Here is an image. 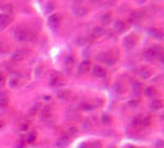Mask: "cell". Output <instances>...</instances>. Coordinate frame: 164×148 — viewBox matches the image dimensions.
<instances>
[{
    "instance_id": "cell-1",
    "label": "cell",
    "mask_w": 164,
    "mask_h": 148,
    "mask_svg": "<svg viewBox=\"0 0 164 148\" xmlns=\"http://www.w3.org/2000/svg\"><path fill=\"white\" fill-rule=\"evenodd\" d=\"M122 45H123V47L127 48V49H132V48H135V46L137 45V37H136L133 34H132V35H127V36L123 38Z\"/></svg>"
},
{
    "instance_id": "cell-2",
    "label": "cell",
    "mask_w": 164,
    "mask_h": 148,
    "mask_svg": "<svg viewBox=\"0 0 164 148\" xmlns=\"http://www.w3.org/2000/svg\"><path fill=\"white\" fill-rule=\"evenodd\" d=\"M14 38L19 42H25L27 38H28V32L24 28H19L15 31V35H14Z\"/></svg>"
},
{
    "instance_id": "cell-3",
    "label": "cell",
    "mask_w": 164,
    "mask_h": 148,
    "mask_svg": "<svg viewBox=\"0 0 164 148\" xmlns=\"http://www.w3.org/2000/svg\"><path fill=\"white\" fill-rule=\"evenodd\" d=\"M11 21L13 17L10 16V14H2L0 15V28H5L11 23Z\"/></svg>"
},
{
    "instance_id": "cell-4",
    "label": "cell",
    "mask_w": 164,
    "mask_h": 148,
    "mask_svg": "<svg viewBox=\"0 0 164 148\" xmlns=\"http://www.w3.org/2000/svg\"><path fill=\"white\" fill-rule=\"evenodd\" d=\"M63 83H64L63 77H62L59 73H56L54 75H52L51 80H49L51 86H59V85H63Z\"/></svg>"
},
{
    "instance_id": "cell-5",
    "label": "cell",
    "mask_w": 164,
    "mask_h": 148,
    "mask_svg": "<svg viewBox=\"0 0 164 148\" xmlns=\"http://www.w3.org/2000/svg\"><path fill=\"white\" fill-rule=\"evenodd\" d=\"M48 23L51 25V27H58L60 25V16L58 14H54V15H51L49 19H48Z\"/></svg>"
},
{
    "instance_id": "cell-6",
    "label": "cell",
    "mask_w": 164,
    "mask_h": 148,
    "mask_svg": "<svg viewBox=\"0 0 164 148\" xmlns=\"http://www.w3.org/2000/svg\"><path fill=\"white\" fill-rule=\"evenodd\" d=\"M93 74H94V77H96V78H104V77L106 75V72H105V69H104L101 66H95V67L93 68Z\"/></svg>"
},
{
    "instance_id": "cell-7",
    "label": "cell",
    "mask_w": 164,
    "mask_h": 148,
    "mask_svg": "<svg viewBox=\"0 0 164 148\" xmlns=\"http://www.w3.org/2000/svg\"><path fill=\"white\" fill-rule=\"evenodd\" d=\"M149 35L154 40H158V41H162L163 40V31H162V30H159V28H152V30H149Z\"/></svg>"
},
{
    "instance_id": "cell-8",
    "label": "cell",
    "mask_w": 164,
    "mask_h": 148,
    "mask_svg": "<svg viewBox=\"0 0 164 148\" xmlns=\"http://www.w3.org/2000/svg\"><path fill=\"white\" fill-rule=\"evenodd\" d=\"M151 74H152V72L148 67H141L138 69V75L141 79H148L151 77Z\"/></svg>"
},
{
    "instance_id": "cell-9",
    "label": "cell",
    "mask_w": 164,
    "mask_h": 148,
    "mask_svg": "<svg viewBox=\"0 0 164 148\" xmlns=\"http://www.w3.org/2000/svg\"><path fill=\"white\" fill-rule=\"evenodd\" d=\"M25 57H26V52H25L24 49H17V51H15L14 54H13V61L19 62V61H22Z\"/></svg>"
},
{
    "instance_id": "cell-10",
    "label": "cell",
    "mask_w": 164,
    "mask_h": 148,
    "mask_svg": "<svg viewBox=\"0 0 164 148\" xmlns=\"http://www.w3.org/2000/svg\"><path fill=\"white\" fill-rule=\"evenodd\" d=\"M114 28H115L116 32H120L121 34V32H123L125 30H126V23L123 21H121V20H117L114 23Z\"/></svg>"
},
{
    "instance_id": "cell-11",
    "label": "cell",
    "mask_w": 164,
    "mask_h": 148,
    "mask_svg": "<svg viewBox=\"0 0 164 148\" xmlns=\"http://www.w3.org/2000/svg\"><path fill=\"white\" fill-rule=\"evenodd\" d=\"M68 144H69V138H68V137H65V136L60 137V138L57 139V142H56V146L59 147V148H65Z\"/></svg>"
},
{
    "instance_id": "cell-12",
    "label": "cell",
    "mask_w": 164,
    "mask_h": 148,
    "mask_svg": "<svg viewBox=\"0 0 164 148\" xmlns=\"http://www.w3.org/2000/svg\"><path fill=\"white\" fill-rule=\"evenodd\" d=\"M89 67H90L89 61H83V62L79 64V67H78V72H79V74H85V73L89 70Z\"/></svg>"
},
{
    "instance_id": "cell-13",
    "label": "cell",
    "mask_w": 164,
    "mask_h": 148,
    "mask_svg": "<svg viewBox=\"0 0 164 148\" xmlns=\"http://www.w3.org/2000/svg\"><path fill=\"white\" fill-rule=\"evenodd\" d=\"M143 57H144V59H147V61H152V59H154L157 57V54L153 51V48H148L143 52Z\"/></svg>"
},
{
    "instance_id": "cell-14",
    "label": "cell",
    "mask_w": 164,
    "mask_h": 148,
    "mask_svg": "<svg viewBox=\"0 0 164 148\" xmlns=\"http://www.w3.org/2000/svg\"><path fill=\"white\" fill-rule=\"evenodd\" d=\"M74 15L75 16H78V17H83V16H85L86 14H88V9L86 8H83V6H77L75 9H74Z\"/></svg>"
},
{
    "instance_id": "cell-15",
    "label": "cell",
    "mask_w": 164,
    "mask_h": 148,
    "mask_svg": "<svg viewBox=\"0 0 164 148\" xmlns=\"http://www.w3.org/2000/svg\"><path fill=\"white\" fill-rule=\"evenodd\" d=\"M151 109L154 110V111H160V110L163 109V103H162V100H154V101H152Z\"/></svg>"
},
{
    "instance_id": "cell-16",
    "label": "cell",
    "mask_w": 164,
    "mask_h": 148,
    "mask_svg": "<svg viewBox=\"0 0 164 148\" xmlns=\"http://www.w3.org/2000/svg\"><path fill=\"white\" fill-rule=\"evenodd\" d=\"M143 14H144L143 11H136V13H133L132 16H131V21H135V22L140 21L143 17Z\"/></svg>"
},
{
    "instance_id": "cell-17",
    "label": "cell",
    "mask_w": 164,
    "mask_h": 148,
    "mask_svg": "<svg viewBox=\"0 0 164 148\" xmlns=\"http://www.w3.org/2000/svg\"><path fill=\"white\" fill-rule=\"evenodd\" d=\"M57 96L59 98V99H68L69 96H71V92L69 90H59L58 92V94H57Z\"/></svg>"
},
{
    "instance_id": "cell-18",
    "label": "cell",
    "mask_w": 164,
    "mask_h": 148,
    "mask_svg": "<svg viewBox=\"0 0 164 148\" xmlns=\"http://www.w3.org/2000/svg\"><path fill=\"white\" fill-rule=\"evenodd\" d=\"M151 125V117L149 116H141V127H147Z\"/></svg>"
},
{
    "instance_id": "cell-19",
    "label": "cell",
    "mask_w": 164,
    "mask_h": 148,
    "mask_svg": "<svg viewBox=\"0 0 164 148\" xmlns=\"http://www.w3.org/2000/svg\"><path fill=\"white\" fill-rule=\"evenodd\" d=\"M9 103V98L5 93H2L0 94V106H6Z\"/></svg>"
},
{
    "instance_id": "cell-20",
    "label": "cell",
    "mask_w": 164,
    "mask_h": 148,
    "mask_svg": "<svg viewBox=\"0 0 164 148\" xmlns=\"http://www.w3.org/2000/svg\"><path fill=\"white\" fill-rule=\"evenodd\" d=\"M104 32H105V30H104L103 26H96V27L94 28V31H93L94 36H103Z\"/></svg>"
},
{
    "instance_id": "cell-21",
    "label": "cell",
    "mask_w": 164,
    "mask_h": 148,
    "mask_svg": "<svg viewBox=\"0 0 164 148\" xmlns=\"http://www.w3.org/2000/svg\"><path fill=\"white\" fill-rule=\"evenodd\" d=\"M144 94H146L147 96H153V95L157 94V90H155L154 88H146V89H144Z\"/></svg>"
},
{
    "instance_id": "cell-22",
    "label": "cell",
    "mask_w": 164,
    "mask_h": 148,
    "mask_svg": "<svg viewBox=\"0 0 164 148\" xmlns=\"http://www.w3.org/2000/svg\"><path fill=\"white\" fill-rule=\"evenodd\" d=\"M122 90H123V88H122V84L121 83H115L114 84V92L115 93H117V94H121L122 93Z\"/></svg>"
},
{
    "instance_id": "cell-23",
    "label": "cell",
    "mask_w": 164,
    "mask_h": 148,
    "mask_svg": "<svg viewBox=\"0 0 164 148\" xmlns=\"http://www.w3.org/2000/svg\"><path fill=\"white\" fill-rule=\"evenodd\" d=\"M19 84H20V79L19 78H11L10 80H9V85L11 86V88H16V86H19Z\"/></svg>"
},
{
    "instance_id": "cell-24",
    "label": "cell",
    "mask_w": 164,
    "mask_h": 148,
    "mask_svg": "<svg viewBox=\"0 0 164 148\" xmlns=\"http://www.w3.org/2000/svg\"><path fill=\"white\" fill-rule=\"evenodd\" d=\"M132 126L136 127V128H140L141 127V116H137L132 120Z\"/></svg>"
},
{
    "instance_id": "cell-25",
    "label": "cell",
    "mask_w": 164,
    "mask_h": 148,
    "mask_svg": "<svg viewBox=\"0 0 164 148\" xmlns=\"http://www.w3.org/2000/svg\"><path fill=\"white\" fill-rule=\"evenodd\" d=\"M110 19H111L110 14H104L100 20H101V23H103V25H108V23L110 22Z\"/></svg>"
},
{
    "instance_id": "cell-26",
    "label": "cell",
    "mask_w": 164,
    "mask_h": 148,
    "mask_svg": "<svg viewBox=\"0 0 164 148\" xmlns=\"http://www.w3.org/2000/svg\"><path fill=\"white\" fill-rule=\"evenodd\" d=\"M53 9H54V4L51 2V3H47L46 4V8H45V13L46 14H49L51 11H53Z\"/></svg>"
},
{
    "instance_id": "cell-27",
    "label": "cell",
    "mask_w": 164,
    "mask_h": 148,
    "mask_svg": "<svg viewBox=\"0 0 164 148\" xmlns=\"http://www.w3.org/2000/svg\"><path fill=\"white\" fill-rule=\"evenodd\" d=\"M75 43H77L78 46H83V45L86 43V38H85L84 36H79V37L75 40Z\"/></svg>"
},
{
    "instance_id": "cell-28",
    "label": "cell",
    "mask_w": 164,
    "mask_h": 148,
    "mask_svg": "<svg viewBox=\"0 0 164 148\" xmlns=\"http://www.w3.org/2000/svg\"><path fill=\"white\" fill-rule=\"evenodd\" d=\"M103 122H104L105 125H110V124H111V117H110L108 114H105V115L103 116Z\"/></svg>"
},
{
    "instance_id": "cell-29",
    "label": "cell",
    "mask_w": 164,
    "mask_h": 148,
    "mask_svg": "<svg viewBox=\"0 0 164 148\" xmlns=\"http://www.w3.org/2000/svg\"><path fill=\"white\" fill-rule=\"evenodd\" d=\"M35 139H36V135H35V133H30V135L26 137V142H27V143H32Z\"/></svg>"
},
{
    "instance_id": "cell-30",
    "label": "cell",
    "mask_w": 164,
    "mask_h": 148,
    "mask_svg": "<svg viewBox=\"0 0 164 148\" xmlns=\"http://www.w3.org/2000/svg\"><path fill=\"white\" fill-rule=\"evenodd\" d=\"M42 70H43V67H42V66H38V67L36 68V70H35V75H36V77H40L41 73H42Z\"/></svg>"
},
{
    "instance_id": "cell-31",
    "label": "cell",
    "mask_w": 164,
    "mask_h": 148,
    "mask_svg": "<svg viewBox=\"0 0 164 148\" xmlns=\"http://www.w3.org/2000/svg\"><path fill=\"white\" fill-rule=\"evenodd\" d=\"M5 51H8V46L4 42L0 41V52H5Z\"/></svg>"
},
{
    "instance_id": "cell-32",
    "label": "cell",
    "mask_w": 164,
    "mask_h": 148,
    "mask_svg": "<svg viewBox=\"0 0 164 148\" xmlns=\"http://www.w3.org/2000/svg\"><path fill=\"white\" fill-rule=\"evenodd\" d=\"M5 77L3 75V74H0V88H2V86H4L5 85Z\"/></svg>"
},
{
    "instance_id": "cell-33",
    "label": "cell",
    "mask_w": 164,
    "mask_h": 148,
    "mask_svg": "<svg viewBox=\"0 0 164 148\" xmlns=\"http://www.w3.org/2000/svg\"><path fill=\"white\" fill-rule=\"evenodd\" d=\"M137 103L138 101H129V105L131 106H137Z\"/></svg>"
},
{
    "instance_id": "cell-34",
    "label": "cell",
    "mask_w": 164,
    "mask_h": 148,
    "mask_svg": "<svg viewBox=\"0 0 164 148\" xmlns=\"http://www.w3.org/2000/svg\"><path fill=\"white\" fill-rule=\"evenodd\" d=\"M11 9H13V8H11L10 5H8V6H5V10H9V11H11Z\"/></svg>"
},
{
    "instance_id": "cell-35",
    "label": "cell",
    "mask_w": 164,
    "mask_h": 148,
    "mask_svg": "<svg viewBox=\"0 0 164 148\" xmlns=\"http://www.w3.org/2000/svg\"><path fill=\"white\" fill-rule=\"evenodd\" d=\"M157 147H158V148H162V141H159V142L157 143Z\"/></svg>"
},
{
    "instance_id": "cell-36",
    "label": "cell",
    "mask_w": 164,
    "mask_h": 148,
    "mask_svg": "<svg viewBox=\"0 0 164 148\" xmlns=\"http://www.w3.org/2000/svg\"><path fill=\"white\" fill-rule=\"evenodd\" d=\"M73 2H74V3H77V4H79V3H82V2H83V0H73Z\"/></svg>"
},
{
    "instance_id": "cell-37",
    "label": "cell",
    "mask_w": 164,
    "mask_h": 148,
    "mask_svg": "<svg viewBox=\"0 0 164 148\" xmlns=\"http://www.w3.org/2000/svg\"><path fill=\"white\" fill-rule=\"evenodd\" d=\"M93 3H99V2H101V0H91Z\"/></svg>"
},
{
    "instance_id": "cell-38",
    "label": "cell",
    "mask_w": 164,
    "mask_h": 148,
    "mask_svg": "<svg viewBox=\"0 0 164 148\" xmlns=\"http://www.w3.org/2000/svg\"><path fill=\"white\" fill-rule=\"evenodd\" d=\"M4 126V124H3V121H0V128H2Z\"/></svg>"
},
{
    "instance_id": "cell-39",
    "label": "cell",
    "mask_w": 164,
    "mask_h": 148,
    "mask_svg": "<svg viewBox=\"0 0 164 148\" xmlns=\"http://www.w3.org/2000/svg\"><path fill=\"white\" fill-rule=\"evenodd\" d=\"M127 148H136V147H132V146H129V147H127Z\"/></svg>"
}]
</instances>
